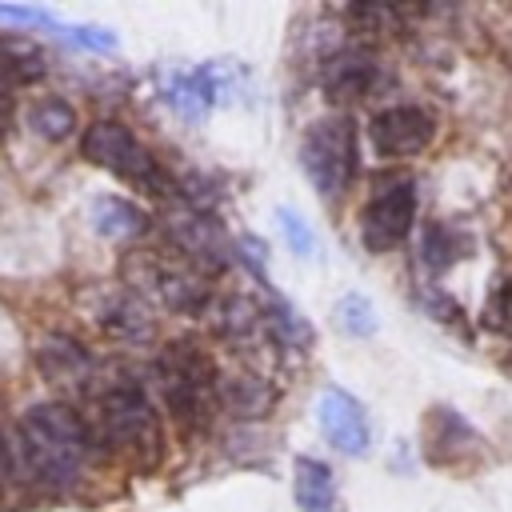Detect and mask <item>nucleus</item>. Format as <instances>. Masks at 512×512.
<instances>
[{
	"mask_svg": "<svg viewBox=\"0 0 512 512\" xmlns=\"http://www.w3.org/2000/svg\"><path fill=\"white\" fill-rule=\"evenodd\" d=\"M20 456L40 484L72 488L84 476V464L92 456V432L60 400L32 404L20 416Z\"/></svg>",
	"mask_w": 512,
	"mask_h": 512,
	"instance_id": "1",
	"label": "nucleus"
},
{
	"mask_svg": "<svg viewBox=\"0 0 512 512\" xmlns=\"http://www.w3.org/2000/svg\"><path fill=\"white\" fill-rule=\"evenodd\" d=\"M156 384L168 416L184 432H204L220 404V372L192 340H168L156 356Z\"/></svg>",
	"mask_w": 512,
	"mask_h": 512,
	"instance_id": "2",
	"label": "nucleus"
},
{
	"mask_svg": "<svg viewBox=\"0 0 512 512\" xmlns=\"http://www.w3.org/2000/svg\"><path fill=\"white\" fill-rule=\"evenodd\" d=\"M96 424L112 452L136 464H152L164 452L160 412L136 380H112L96 396Z\"/></svg>",
	"mask_w": 512,
	"mask_h": 512,
	"instance_id": "3",
	"label": "nucleus"
},
{
	"mask_svg": "<svg viewBox=\"0 0 512 512\" xmlns=\"http://www.w3.org/2000/svg\"><path fill=\"white\" fill-rule=\"evenodd\" d=\"M80 152L88 164L112 172L120 184L144 192V196H168L176 192L168 172L160 168V160L140 144V136L132 128H124L120 120H92L80 136Z\"/></svg>",
	"mask_w": 512,
	"mask_h": 512,
	"instance_id": "4",
	"label": "nucleus"
},
{
	"mask_svg": "<svg viewBox=\"0 0 512 512\" xmlns=\"http://www.w3.org/2000/svg\"><path fill=\"white\" fill-rule=\"evenodd\" d=\"M300 168L324 200H340L356 176V124L348 116L316 120L300 140Z\"/></svg>",
	"mask_w": 512,
	"mask_h": 512,
	"instance_id": "5",
	"label": "nucleus"
},
{
	"mask_svg": "<svg viewBox=\"0 0 512 512\" xmlns=\"http://www.w3.org/2000/svg\"><path fill=\"white\" fill-rule=\"evenodd\" d=\"M124 280H128L132 296H148L160 308L180 312V316H200L212 304V288L196 268L168 264V260H160L152 252H136L124 264Z\"/></svg>",
	"mask_w": 512,
	"mask_h": 512,
	"instance_id": "6",
	"label": "nucleus"
},
{
	"mask_svg": "<svg viewBox=\"0 0 512 512\" xmlns=\"http://www.w3.org/2000/svg\"><path fill=\"white\" fill-rule=\"evenodd\" d=\"M164 236L172 240V248L188 260V268H196L200 276L204 272H224L236 256L224 224L204 212L200 204H176L164 212Z\"/></svg>",
	"mask_w": 512,
	"mask_h": 512,
	"instance_id": "7",
	"label": "nucleus"
},
{
	"mask_svg": "<svg viewBox=\"0 0 512 512\" xmlns=\"http://www.w3.org/2000/svg\"><path fill=\"white\" fill-rule=\"evenodd\" d=\"M416 224V184L412 180H388L372 192V200L360 212V240L368 252L396 248Z\"/></svg>",
	"mask_w": 512,
	"mask_h": 512,
	"instance_id": "8",
	"label": "nucleus"
},
{
	"mask_svg": "<svg viewBox=\"0 0 512 512\" xmlns=\"http://www.w3.org/2000/svg\"><path fill=\"white\" fill-rule=\"evenodd\" d=\"M316 424L324 432V440L340 452V456H364L372 448V424L364 404L344 392V388H328L316 400Z\"/></svg>",
	"mask_w": 512,
	"mask_h": 512,
	"instance_id": "9",
	"label": "nucleus"
},
{
	"mask_svg": "<svg viewBox=\"0 0 512 512\" xmlns=\"http://www.w3.org/2000/svg\"><path fill=\"white\" fill-rule=\"evenodd\" d=\"M432 116L416 104H392V108H380L368 124V136H372V148L380 156H416L432 144Z\"/></svg>",
	"mask_w": 512,
	"mask_h": 512,
	"instance_id": "10",
	"label": "nucleus"
},
{
	"mask_svg": "<svg viewBox=\"0 0 512 512\" xmlns=\"http://www.w3.org/2000/svg\"><path fill=\"white\" fill-rule=\"evenodd\" d=\"M36 364H40V376L52 384V388H64V392H88V384L96 380V360L92 352L56 332V336H44L40 348H36Z\"/></svg>",
	"mask_w": 512,
	"mask_h": 512,
	"instance_id": "11",
	"label": "nucleus"
},
{
	"mask_svg": "<svg viewBox=\"0 0 512 512\" xmlns=\"http://www.w3.org/2000/svg\"><path fill=\"white\" fill-rule=\"evenodd\" d=\"M376 76H380V64H376V56L368 48H340L320 68V84H324V92H328L332 104H356V100H364L372 92Z\"/></svg>",
	"mask_w": 512,
	"mask_h": 512,
	"instance_id": "12",
	"label": "nucleus"
},
{
	"mask_svg": "<svg viewBox=\"0 0 512 512\" xmlns=\"http://www.w3.org/2000/svg\"><path fill=\"white\" fill-rule=\"evenodd\" d=\"M216 100H220L216 68L176 72V76H168V84H164V104H168L176 116H184V120H204Z\"/></svg>",
	"mask_w": 512,
	"mask_h": 512,
	"instance_id": "13",
	"label": "nucleus"
},
{
	"mask_svg": "<svg viewBox=\"0 0 512 512\" xmlns=\"http://www.w3.org/2000/svg\"><path fill=\"white\" fill-rule=\"evenodd\" d=\"M292 500L300 512H336V476L316 456L292 460Z\"/></svg>",
	"mask_w": 512,
	"mask_h": 512,
	"instance_id": "14",
	"label": "nucleus"
},
{
	"mask_svg": "<svg viewBox=\"0 0 512 512\" xmlns=\"http://www.w3.org/2000/svg\"><path fill=\"white\" fill-rule=\"evenodd\" d=\"M96 320L108 336L116 340H148L152 336V320H148V308L140 296H132L128 288L120 292H108L96 308Z\"/></svg>",
	"mask_w": 512,
	"mask_h": 512,
	"instance_id": "15",
	"label": "nucleus"
},
{
	"mask_svg": "<svg viewBox=\"0 0 512 512\" xmlns=\"http://www.w3.org/2000/svg\"><path fill=\"white\" fill-rule=\"evenodd\" d=\"M92 228L104 236V240H140L148 232V216L140 204L124 200V196H96L92 200Z\"/></svg>",
	"mask_w": 512,
	"mask_h": 512,
	"instance_id": "16",
	"label": "nucleus"
},
{
	"mask_svg": "<svg viewBox=\"0 0 512 512\" xmlns=\"http://www.w3.org/2000/svg\"><path fill=\"white\" fill-rule=\"evenodd\" d=\"M468 448H480V436L472 424H464L456 412L448 408H436L428 412V456L436 464H448V460H460Z\"/></svg>",
	"mask_w": 512,
	"mask_h": 512,
	"instance_id": "17",
	"label": "nucleus"
},
{
	"mask_svg": "<svg viewBox=\"0 0 512 512\" xmlns=\"http://www.w3.org/2000/svg\"><path fill=\"white\" fill-rule=\"evenodd\" d=\"M44 76V52L32 40H0V96H12Z\"/></svg>",
	"mask_w": 512,
	"mask_h": 512,
	"instance_id": "18",
	"label": "nucleus"
},
{
	"mask_svg": "<svg viewBox=\"0 0 512 512\" xmlns=\"http://www.w3.org/2000/svg\"><path fill=\"white\" fill-rule=\"evenodd\" d=\"M272 388L256 376H236V380H220V404L228 412H236L240 420H260L272 408Z\"/></svg>",
	"mask_w": 512,
	"mask_h": 512,
	"instance_id": "19",
	"label": "nucleus"
},
{
	"mask_svg": "<svg viewBox=\"0 0 512 512\" xmlns=\"http://www.w3.org/2000/svg\"><path fill=\"white\" fill-rule=\"evenodd\" d=\"M28 128L44 140H68L76 132V108L60 96H40L28 108Z\"/></svg>",
	"mask_w": 512,
	"mask_h": 512,
	"instance_id": "20",
	"label": "nucleus"
},
{
	"mask_svg": "<svg viewBox=\"0 0 512 512\" xmlns=\"http://www.w3.org/2000/svg\"><path fill=\"white\" fill-rule=\"evenodd\" d=\"M332 320H336V328L344 336H372L376 332V312H372V304L360 292L340 296L336 308H332Z\"/></svg>",
	"mask_w": 512,
	"mask_h": 512,
	"instance_id": "21",
	"label": "nucleus"
},
{
	"mask_svg": "<svg viewBox=\"0 0 512 512\" xmlns=\"http://www.w3.org/2000/svg\"><path fill=\"white\" fill-rule=\"evenodd\" d=\"M424 264L428 268H448L456 256H460V236L448 228V224H428V232H424Z\"/></svg>",
	"mask_w": 512,
	"mask_h": 512,
	"instance_id": "22",
	"label": "nucleus"
},
{
	"mask_svg": "<svg viewBox=\"0 0 512 512\" xmlns=\"http://www.w3.org/2000/svg\"><path fill=\"white\" fill-rule=\"evenodd\" d=\"M276 220H280V232H284V240H288V248H292L296 256H312V252H316V232L308 228V220H304L300 212L280 208Z\"/></svg>",
	"mask_w": 512,
	"mask_h": 512,
	"instance_id": "23",
	"label": "nucleus"
},
{
	"mask_svg": "<svg viewBox=\"0 0 512 512\" xmlns=\"http://www.w3.org/2000/svg\"><path fill=\"white\" fill-rule=\"evenodd\" d=\"M52 32L68 44H80V48H116V36L108 28H96V24H52Z\"/></svg>",
	"mask_w": 512,
	"mask_h": 512,
	"instance_id": "24",
	"label": "nucleus"
},
{
	"mask_svg": "<svg viewBox=\"0 0 512 512\" xmlns=\"http://www.w3.org/2000/svg\"><path fill=\"white\" fill-rule=\"evenodd\" d=\"M484 324L512 336V280H504V284L492 292V300H488V308H484Z\"/></svg>",
	"mask_w": 512,
	"mask_h": 512,
	"instance_id": "25",
	"label": "nucleus"
},
{
	"mask_svg": "<svg viewBox=\"0 0 512 512\" xmlns=\"http://www.w3.org/2000/svg\"><path fill=\"white\" fill-rule=\"evenodd\" d=\"M0 20H4V24L48 28V32H52V24H56V16H52V12H44V8H28V4H0Z\"/></svg>",
	"mask_w": 512,
	"mask_h": 512,
	"instance_id": "26",
	"label": "nucleus"
},
{
	"mask_svg": "<svg viewBox=\"0 0 512 512\" xmlns=\"http://www.w3.org/2000/svg\"><path fill=\"white\" fill-rule=\"evenodd\" d=\"M8 468H12V448H8V440H4V432H0V488H4V480H8Z\"/></svg>",
	"mask_w": 512,
	"mask_h": 512,
	"instance_id": "27",
	"label": "nucleus"
}]
</instances>
